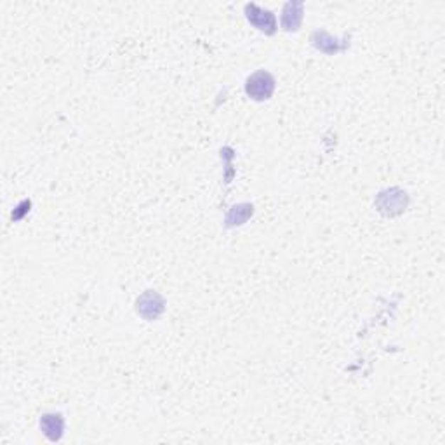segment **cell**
<instances>
[{
  "mask_svg": "<svg viewBox=\"0 0 445 445\" xmlns=\"http://www.w3.org/2000/svg\"><path fill=\"white\" fill-rule=\"evenodd\" d=\"M409 204V197L400 188H390L381 191L376 198V207L385 216H398L405 210Z\"/></svg>",
  "mask_w": 445,
  "mask_h": 445,
  "instance_id": "cell-1",
  "label": "cell"
},
{
  "mask_svg": "<svg viewBox=\"0 0 445 445\" xmlns=\"http://www.w3.org/2000/svg\"><path fill=\"white\" fill-rule=\"evenodd\" d=\"M273 91H275V79L264 70L252 73L245 82V92L249 97L254 101H267L270 100Z\"/></svg>",
  "mask_w": 445,
  "mask_h": 445,
  "instance_id": "cell-2",
  "label": "cell"
},
{
  "mask_svg": "<svg viewBox=\"0 0 445 445\" xmlns=\"http://www.w3.org/2000/svg\"><path fill=\"white\" fill-rule=\"evenodd\" d=\"M163 308H166V301L162 296L155 291H146L136 301V311L144 320H157L162 315Z\"/></svg>",
  "mask_w": 445,
  "mask_h": 445,
  "instance_id": "cell-3",
  "label": "cell"
},
{
  "mask_svg": "<svg viewBox=\"0 0 445 445\" xmlns=\"http://www.w3.org/2000/svg\"><path fill=\"white\" fill-rule=\"evenodd\" d=\"M245 16H247L249 23L254 25L259 32H264L267 35L275 33L277 19L272 11L261 9L256 4H247V6H245Z\"/></svg>",
  "mask_w": 445,
  "mask_h": 445,
  "instance_id": "cell-4",
  "label": "cell"
},
{
  "mask_svg": "<svg viewBox=\"0 0 445 445\" xmlns=\"http://www.w3.org/2000/svg\"><path fill=\"white\" fill-rule=\"evenodd\" d=\"M311 44H313V48H317L326 54H338L350 48V37L345 42H341L331 33L323 32V30H317V32L311 33Z\"/></svg>",
  "mask_w": 445,
  "mask_h": 445,
  "instance_id": "cell-5",
  "label": "cell"
},
{
  "mask_svg": "<svg viewBox=\"0 0 445 445\" xmlns=\"http://www.w3.org/2000/svg\"><path fill=\"white\" fill-rule=\"evenodd\" d=\"M41 429L50 442H58L63 436L65 419L61 414L48 412L41 417Z\"/></svg>",
  "mask_w": 445,
  "mask_h": 445,
  "instance_id": "cell-6",
  "label": "cell"
},
{
  "mask_svg": "<svg viewBox=\"0 0 445 445\" xmlns=\"http://www.w3.org/2000/svg\"><path fill=\"white\" fill-rule=\"evenodd\" d=\"M303 2H287L282 11V28L286 32H298L303 21Z\"/></svg>",
  "mask_w": 445,
  "mask_h": 445,
  "instance_id": "cell-7",
  "label": "cell"
},
{
  "mask_svg": "<svg viewBox=\"0 0 445 445\" xmlns=\"http://www.w3.org/2000/svg\"><path fill=\"white\" fill-rule=\"evenodd\" d=\"M252 213H254V205H252V204L233 205L232 209H230V213L226 214L225 225L228 226V228H233V226L244 225V222L252 216Z\"/></svg>",
  "mask_w": 445,
  "mask_h": 445,
  "instance_id": "cell-8",
  "label": "cell"
}]
</instances>
